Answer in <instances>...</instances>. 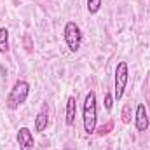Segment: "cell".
I'll return each instance as SVG.
<instances>
[{"label":"cell","mask_w":150,"mask_h":150,"mask_svg":"<svg viewBox=\"0 0 150 150\" xmlns=\"http://www.w3.org/2000/svg\"><path fill=\"white\" fill-rule=\"evenodd\" d=\"M28 94H30V84L26 80H16L14 86H12V89L7 94V101H5L7 108H11V110L19 108L26 101Z\"/></svg>","instance_id":"obj_1"},{"label":"cell","mask_w":150,"mask_h":150,"mask_svg":"<svg viewBox=\"0 0 150 150\" xmlns=\"http://www.w3.org/2000/svg\"><path fill=\"white\" fill-rule=\"evenodd\" d=\"M82 120H84V131L87 134H93L96 131V94L94 91H89L84 101L82 108Z\"/></svg>","instance_id":"obj_2"},{"label":"cell","mask_w":150,"mask_h":150,"mask_svg":"<svg viewBox=\"0 0 150 150\" xmlns=\"http://www.w3.org/2000/svg\"><path fill=\"white\" fill-rule=\"evenodd\" d=\"M127 80H129V68H127V63H126V61H120V63H117L115 79H113V98H115V100H120V98L124 96Z\"/></svg>","instance_id":"obj_3"},{"label":"cell","mask_w":150,"mask_h":150,"mask_svg":"<svg viewBox=\"0 0 150 150\" xmlns=\"http://www.w3.org/2000/svg\"><path fill=\"white\" fill-rule=\"evenodd\" d=\"M63 37H65V42H67V47L72 51V52H77L80 49V44H82V32H80V26L75 23V21H68L63 28Z\"/></svg>","instance_id":"obj_4"},{"label":"cell","mask_w":150,"mask_h":150,"mask_svg":"<svg viewBox=\"0 0 150 150\" xmlns=\"http://www.w3.org/2000/svg\"><path fill=\"white\" fill-rule=\"evenodd\" d=\"M18 145H19V150H33L35 147V140H33V134L28 127H21L18 131Z\"/></svg>","instance_id":"obj_5"},{"label":"cell","mask_w":150,"mask_h":150,"mask_svg":"<svg viewBox=\"0 0 150 150\" xmlns=\"http://www.w3.org/2000/svg\"><path fill=\"white\" fill-rule=\"evenodd\" d=\"M134 126L138 131H145L149 127V113L143 103H140L136 107V115H134Z\"/></svg>","instance_id":"obj_6"},{"label":"cell","mask_w":150,"mask_h":150,"mask_svg":"<svg viewBox=\"0 0 150 150\" xmlns=\"http://www.w3.org/2000/svg\"><path fill=\"white\" fill-rule=\"evenodd\" d=\"M75 113H77V100H75V96H68V100H67V126H74Z\"/></svg>","instance_id":"obj_7"},{"label":"cell","mask_w":150,"mask_h":150,"mask_svg":"<svg viewBox=\"0 0 150 150\" xmlns=\"http://www.w3.org/2000/svg\"><path fill=\"white\" fill-rule=\"evenodd\" d=\"M47 124H49V113H47V110L38 112V115L35 117V129L38 133H44L47 129Z\"/></svg>","instance_id":"obj_8"},{"label":"cell","mask_w":150,"mask_h":150,"mask_svg":"<svg viewBox=\"0 0 150 150\" xmlns=\"http://www.w3.org/2000/svg\"><path fill=\"white\" fill-rule=\"evenodd\" d=\"M9 51V32L7 28H0V52H7Z\"/></svg>","instance_id":"obj_9"},{"label":"cell","mask_w":150,"mask_h":150,"mask_svg":"<svg viewBox=\"0 0 150 150\" xmlns=\"http://www.w3.org/2000/svg\"><path fill=\"white\" fill-rule=\"evenodd\" d=\"M101 9V0H87V11L89 14H96Z\"/></svg>","instance_id":"obj_10"},{"label":"cell","mask_w":150,"mask_h":150,"mask_svg":"<svg viewBox=\"0 0 150 150\" xmlns=\"http://www.w3.org/2000/svg\"><path fill=\"white\" fill-rule=\"evenodd\" d=\"M112 107H113V94L107 93L105 94V108L107 110H112Z\"/></svg>","instance_id":"obj_11"},{"label":"cell","mask_w":150,"mask_h":150,"mask_svg":"<svg viewBox=\"0 0 150 150\" xmlns=\"http://www.w3.org/2000/svg\"><path fill=\"white\" fill-rule=\"evenodd\" d=\"M129 110H131L129 105H126L124 110H122V122H124V124H129V120H131V119H129Z\"/></svg>","instance_id":"obj_12"}]
</instances>
